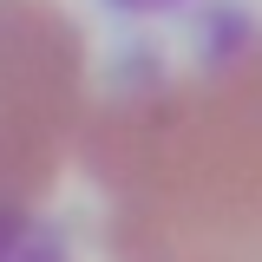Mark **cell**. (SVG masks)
Listing matches in <instances>:
<instances>
[{"label": "cell", "instance_id": "2", "mask_svg": "<svg viewBox=\"0 0 262 262\" xmlns=\"http://www.w3.org/2000/svg\"><path fill=\"white\" fill-rule=\"evenodd\" d=\"M138 7H144V0H138Z\"/></svg>", "mask_w": 262, "mask_h": 262}, {"label": "cell", "instance_id": "1", "mask_svg": "<svg viewBox=\"0 0 262 262\" xmlns=\"http://www.w3.org/2000/svg\"><path fill=\"white\" fill-rule=\"evenodd\" d=\"M79 164L112 262H262V27L92 98Z\"/></svg>", "mask_w": 262, "mask_h": 262}]
</instances>
